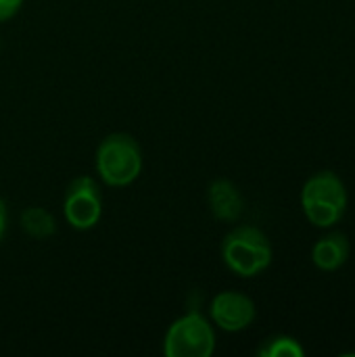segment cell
<instances>
[{
	"label": "cell",
	"mask_w": 355,
	"mask_h": 357,
	"mask_svg": "<svg viewBox=\"0 0 355 357\" xmlns=\"http://www.w3.org/2000/svg\"><path fill=\"white\" fill-rule=\"evenodd\" d=\"M301 207L305 218L318 228H331L347 211V190L335 172L314 174L301 188Z\"/></svg>",
	"instance_id": "1"
},
{
	"label": "cell",
	"mask_w": 355,
	"mask_h": 357,
	"mask_svg": "<svg viewBox=\"0 0 355 357\" xmlns=\"http://www.w3.org/2000/svg\"><path fill=\"white\" fill-rule=\"evenodd\" d=\"M209 314L218 328H222L226 333H241L253 324L255 303L243 293L224 291L213 297Z\"/></svg>",
	"instance_id": "6"
},
{
	"label": "cell",
	"mask_w": 355,
	"mask_h": 357,
	"mask_svg": "<svg viewBox=\"0 0 355 357\" xmlns=\"http://www.w3.org/2000/svg\"><path fill=\"white\" fill-rule=\"evenodd\" d=\"M4 230H6V207H4V201L0 199V241L4 236Z\"/></svg>",
	"instance_id": "12"
},
{
	"label": "cell",
	"mask_w": 355,
	"mask_h": 357,
	"mask_svg": "<svg viewBox=\"0 0 355 357\" xmlns=\"http://www.w3.org/2000/svg\"><path fill=\"white\" fill-rule=\"evenodd\" d=\"M63 215L75 230H92L103 215V199L90 176L75 178L63 199Z\"/></svg>",
	"instance_id": "5"
},
{
	"label": "cell",
	"mask_w": 355,
	"mask_h": 357,
	"mask_svg": "<svg viewBox=\"0 0 355 357\" xmlns=\"http://www.w3.org/2000/svg\"><path fill=\"white\" fill-rule=\"evenodd\" d=\"M207 201H209V209L213 218L220 222H236L245 209L241 190L230 180H224V178L211 182L207 190Z\"/></svg>",
	"instance_id": "7"
},
{
	"label": "cell",
	"mask_w": 355,
	"mask_h": 357,
	"mask_svg": "<svg viewBox=\"0 0 355 357\" xmlns=\"http://www.w3.org/2000/svg\"><path fill=\"white\" fill-rule=\"evenodd\" d=\"M23 0H0V23L8 21L19 8H21Z\"/></svg>",
	"instance_id": "11"
},
{
	"label": "cell",
	"mask_w": 355,
	"mask_h": 357,
	"mask_svg": "<svg viewBox=\"0 0 355 357\" xmlns=\"http://www.w3.org/2000/svg\"><path fill=\"white\" fill-rule=\"evenodd\" d=\"M21 226H23L25 234H29L31 238H38V241H44V238L52 236L54 230H56L54 215L44 207H27V209H23Z\"/></svg>",
	"instance_id": "9"
},
{
	"label": "cell",
	"mask_w": 355,
	"mask_h": 357,
	"mask_svg": "<svg viewBox=\"0 0 355 357\" xmlns=\"http://www.w3.org/2000/svg\"><path fill=\"white\" fill-rule=\"evenodd\" d=\"M216 351V335L197 310L178 318L165 333L163 354L167 357H209Z\"/></svg>",
	"instance_id": "4"
},
{
	"label": "cell",
	"mask_w": 355,
	"mask_h": 357,
	"mask_svg": "<svg viewBox=\"0 0 355 357\" xmlns=\"http://www.w3.org/2000/svg\"><path fill=\"white\" fill-rule=\"evenodd\" d=\"M222 259L241 278H253L270 268L272 245L255 226H239L222 243Z\"/></svg>",
	"instance_id": "2"
},
{
	"label": "cell",
	"mask_w": 355,
	"mask_h": 357,
	"mask_svg": "<svg viewBox=\"0 0 355 357\" xmlns=\"http://www.w3.org/2000/svg\"><path fill=\"white\" fill-rule=\"evenodd\" d=\"M96 174L113 188L130 186L142 172V151L130 134H111L96 149Z\"/></svg>",
	"instance_id": "3"
},
{
	"label": "cell",
	"mask_w": 355,
	"mask_h": 357,
	"mask_svg": "<svg viewBox=\"0 0 355 357\" xmlns=\"http://www.w3.org/2000/svg\"><path fill=\"white\" fill-rule=\"evenodd\" d=\"M257 356L262 357H303L305 351L303 347L299 345L297 339L293 337H285V335H278V337H272L268 339L259 349H257Z\"/></svg>",
	"instance_id": "10"
},
{
	"label": "cell",
	"mask_w": 355,
	"mask_h": 357,
	"mask_svg": "<svg viewBox=\"0 0 355 357\" xmlns=\"http://www.w3.org/2000/svg\"><path fill=\"white\" fill-rule=\"evenodd\" d=\"M349 259V241L341 232L320 238L312 249V261L318 270L335 272Z\"/></svg>",
	"instance_id": "8"
}]
</instances>
